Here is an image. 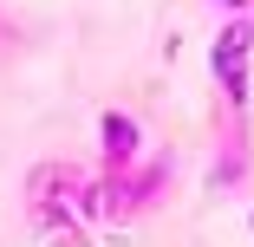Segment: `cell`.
I'll use <instances>...</instances> for the list:
<instances>
[{
	"label": "cell",
	"instance_id": "5",
	"mask_svg": "<svg viewBox=\"0 0 254 247\" xmlns=\"http://www.w3.org/2000/svg\"><path fill=\"white\" fill-rule=\"evenodd\" d=\"M248 176V111H228L222 124V156H215V189L241 182Z\"/></svg>",
	"mask_w": 254,
	"mask_h": 247
},
{
	"label": "cell",
	"instance_id": "7",
	"mask_svg": "<svg viewBox=\"0 0 254 247\" xmlns=\"http://www.w3.org/2000/svg\"><path fill=\"white\" fill-rule=\"evenodd\" d=\"M7 33H13V26H7V13H0V39H7Z\"/></svg>",
	"mask_w": 254,
	"mask_h": 247
},
{
	"label": "cell",
	"instance_id": "3",
	"mask_svg": "<svg viewBox=\"0 0 254 247\" xmlns=\"http://www.w3.org/2000/svg\"><path fill=\"white\" fill-rule=\"evenodd\" d=\"M170 176H176L170 156H150V163H130L124 176H105V221H130L143 208H157L170 195Z\"/></svg>",
	"mask_w": 254,
	"mask_h": 247
},
{
	"label": "cell",
	"instance_id": "4",
	"mask_svg": "<svg viewBox=\"0 0 254 247\" xmlns=\"http://www.w3.org/2000/svg\"><path fill=\"white\" fill-rule=\"evenodd\" d=\"M98 156H105V176H124L143 156V130H137L130 111H105L98 117Z\"/></svg>",
	"mask_w": 254,
	"mask_h": 247
},
{
	"label": "cell",
	"instance_id": "2",
	"mask_svg": "<svg viewBox=\"0 0 254 247\" xmlns=\"http://www.w3.org/2000/svg\"><path fill=\"white\" fill-rule=\"evenodd\" d=\"M209 78H215V91H222L228 111H248V85H254V20H248V13H235V20L215 33V46H209Z\"/></svg>",
	"mask_w": 254,
	"mask_h": 247
},
{
	"label": "cell",
	"instance_id": "8",
	"mask_svg": "<svg viewBox=\"0 0 254 247\" xmlns=\"http://www.w3.org/2000/svg\"><path fill=\"white\" fill-rule=\"evenodd\" d=\"M248 228H254V215H248Z\"/></svg>",
	"mask_w": 254,
	"mask_h": 247
},
{
	"label": "cell",
	"instance_id": "6",
	"mask_svg": "<svg viewBox=\"0 0 254 247\" xmlns=\"http://www.w3.org/2000/svg\"><path fill=\"white\" fill-rule=\"evenodd\" d=\"M209 7H235V13H248V7H254V0H209Z\"/></svg>",
	"mask_w": 254,
	"mask_h": 247
},
{
	"label": "cell",
	"instance_id": "1",
	"mask_svg": "<svg viewBox=\"0 0 254 247\" xmlns=\"http://www.w3.org/2000/svg\"><path fill=\"white\" fill-rule=\"evenodd\" d=\"M26 221L53 241H85L105 221V169H85L72 156H46L26 169Z\"/></svg>",
	"mask_w": 254,
	"mask_h": 247
}]
</instances>
